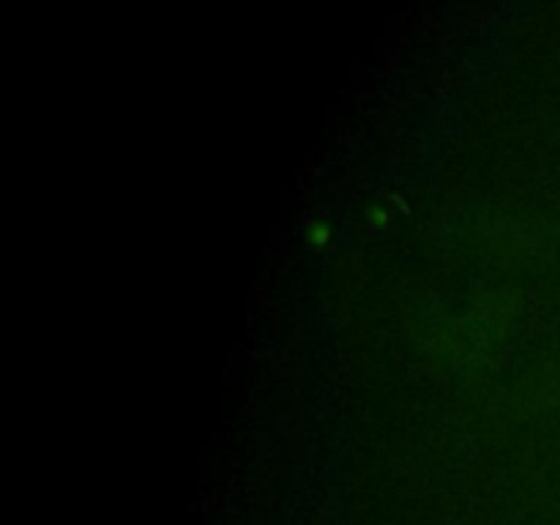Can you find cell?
<instances>
[{
  "mask_svg": "<svg viewBox=\"0 0 560 525\" xmlns=\"http://www.w3.org/2000/svg\"><path fill=\"white\" fill-rule=\"evenodd\" d=\"M310 241H312V244H323V241H328V228H323V224H315V228L310 230Z\"/></svg>",
  "mask_w": 560,
  "mask_h": 525,
  "instance_id": "cell-1",
  "label": "cell"
}]
</instances>
